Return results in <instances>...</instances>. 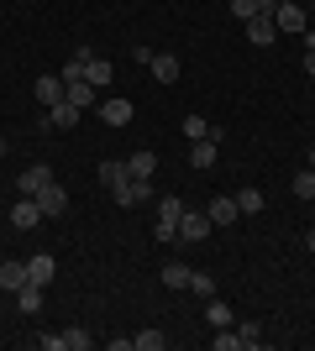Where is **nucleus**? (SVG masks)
<instances>
[{"label":"nucleus","instance_id":"37","mask_svg":"<svg viewBox=\"0 0 315 351\" xmlns=\"http://www.w3.org/2000/svg\"><path fill=\"white\" fill-rule=\"evenodd\" d=\"M0 158H5V136H0Z\"/></svg>","mask_w":315,"mask_h":351},{"label":"nucleus","instance_id":"20","mask_svg":"<svg viewBox=\"0 0 315 351\" xmlns=\"http://www.w3.org/2000/svg\"><path fill=\"white\" fill-rule=\"evenodd\" d=\"M90 58H95V53H90V47H84V43H79V47H74V58L63 63V84H74V79H84V69H90Z\"/></svg>","mask_w":315,"mask_h":351},{"label":"nucleus","instance_id":"10","mask_svg":"<svg viewBox=\"0 0 315 351\" xmlns=\"http://www.w3.org/2000/svg\"><path fill=\"white\" fill-rule=\"evenodd\" d=\"M110 194H116V205H148V199H152V184H148V178H126V184L110 189Z\"/></svg>","mask_w":315,"mask_h":351},{"label":"nucleus","instance_id":"25","mask_svg":"<svg viewBox=\"0 0 315 351\" xmlns=\"http://www.w3.org/2000/svg\"><path fill=\"white\" fill-rule=\"evenodd\" d=\"M132 351H163V330H152V325H148V330H137Z\"/></svg>","mask_w":315,"mask_h":351},{"label":"nucleus","instance_id":"33","mask_svg":"<svg viewBox=\"0 0 315 351\" xmlns=\"http://www.w3.org/2000/svg\"><path fill=\"white\" fill-rule=\"evenodd\" d=\"M189 289H195L200 299H210V293H215V278H210V273H189Z\"/></svg>","mask_w":315,"mask_h":351},{"label":"nucleus","instance_id":"31","mask_svg":"<svg viewBox=\"0 0 315 351\" xmlns=\"http://www.w3.org/2000/svg\"><path fill=\"white\" fill-rule=\"evenodd\" d=\"M294 199H315V168H300V173H294Z\"/></svg>","mask_w":315,"mask_h":351},{"label":"nucleus","instance_id":"7","mask_svg":"<svg viewBox=\"0 0 315 351\" xmlns=\"http://www.w3.org/2000/svg\"><path fill=\"white\" fill-rule=\"evenodd\" d=\"M58 278V263L47 257V252H32L27 257V283H37V289H47V283Z\"/></svg>","mask_w":315,"mask_h":351},{"label":"nucleus","instance_id":"12","mask_svg":"<svg viewBox=\"0 0 315 351\" xmlns=\"http://www.w3.org/2000/svg\"><path fill=\"white\" fill-rule=\"evenodd\" d=\"M32 95L43 105H58V100H69V89H63V73H43L37 84H32Z\"/></svg>","mask_w":315,"mask_h":351},{"label":"nucleus","instance_id":"28","mask_svg":"<svg viewBox=\"0 0 315 351\" xmlns=\"http://www.w3.org/2000/svg\"><path fill=\"white\" fill-rule=\"evenodd\" d=\"M237 336H242V346H247V351H257V346H263V325H257V320H242Z\"/></svg>","mask_w":315,"mask_h":351},{"label":"nucleus","instance_id":"29","mask_svg":"<svg viewBox=\"0 0 315 351\" xmlns=\"http://www.w3.org/2000/svg\"><path fill=\"white\" fill-rule=\"evenodd\" d=\"M90 346H95L90 330H79V325H74V330H63V351H90Z\"/></svg>","mask_w":315,"mask_h":351},{"label":"nucleus","instance_id":"8","mask_svg":"<svg viewBox=\"0 0 315 351\" xmlns=\"http://www.w3.org/2000/svg\"><path fill=\"white\" fill-rule=\"evenodd\" d=\"M32 199L43 205V215H63V210H69V189H63L58 178H53L47 189H37V194H32Z\"/></svg>","mask_w":315,"mask_h":351},{"label":"nucleus","instance_id":"15","mask_svg":"<svg viewBox=\"0 0 315 351\" xmlns=\"http://www.w3.org/2000/svg\"><path fill=\"white\" fill-rule=\"evenodd\" d=\"M21 283H27V263H21V257H5V263H0V293H16Z\"/></svg>","mask_w":315,"mask_h":351},{"label":"nucleus","instance_id":"19","mask_svg":"<svg viewBox=\"0 0 315 351\" xmlns=\"http://www.w3.org/2000/svg\"><path fill=\"white\" fill-rule=\"evenodd\" d=\"M263 11H279V0H231V16H237V21H253V16H263Z\"/></svg>","mask_w":315,"mask_h":351},{"label":"nucleus","instance_id":"36","mask_svg":"<svg viewBox=\"0 0 315 351\" xmlns=\"http://www.w3.org/2000/svg\"><path fill=\"white\" fill-rule=\"evenodd\" d=\"M305 162H310V168H315V147H310V152H305Z\"/></svg>","mask_w":315,"mask_h":351},{"label":"nucleus","instance_id":"3","mask_svg":"<svg viewBox=\"0 0 315 351\" xmlns=\"http://www.w3.org/2000/svg\"><path fill=\"white\" fill-rule=\"evenodd\" d=\"M210 231H215V226H210V215H205V210H184V215H179V241H184V247L205 241Z\"/></svg>","mask_w":315,"mask_h":351},{"label":"nucleus","instance_id":"23","mask_svg":"<svg viewBox=\"0 0 315 351\" xmlns=\"http://www.w3.org/2000/svg\"><path fill=\"white\" fill-rule=\"evenodd\" d=\"M16 309H21V315H37V309H43V289H37V283H21V289H16Z\"/></svg>","mask_w":315,"mask_h":351},{"label":"nucleus","instance_id":"22","mask_svg":"<svg viewBox=\"0 0 315 351\" xmlns=\"http://www.w3.org/2000/svg\"><path fill=\"white\" fill-rule=\"evenodd\" d=\"M189 273H195V267L179 263V257H174V263H163V289H189Z\"/></svg>","mask_w":315,"mask_h":351},{"label":"nucleus","instance_id":"5","mask_svg":"<svg viewBox=\"0 0 315 351\" xmlns=\"http://www.w3.org/2000/svg\"><path fill=\"white\" fill-rule=\"evenodd\" d=\"M242 27H247V43H253V47H273V43H279V27H273V11L253 16V21H242Z\"/></svg>","mask_w":315,"mask_h":351},{"label":"nucleus","instance_id":"32","mask_svg":"<svg viewBox=\"0 0 315 351\" xmlns=\"http://www.w3.org/2000/svg\"><path fill=\"white\" fill-rule=\"evenodd\" d=\"M210 346H215V351H242V336L231 330V325H226L221 336H210Z\"/></svg>","mask_w":315,"mask_h":351},{"label":"nucleus","instance_id":"24","mask_svg":"<svg viewBox=\"0 0 315 351\" xmlns=\"http://www.w3.org/2000/svg\"><path fill=\"white\" fill-rule=\"evenodd\" d=\"M205 320H210V330H226V325H231V304H226V299H210Z\"/></svg>","mask_w":315,"mask_h":351},{"label":"nucleus","instance_id":"18","mask_svg":"<svg viewBox=\"0 0 315 351\" xmlns=\"http://www.w3.org/2000/svg\"><path fill=\"white\" fill-rule=\"evenodd\" d=\"M126 173H132V178H152V173H158V152H148V147L132 152V158H126Z\"/></svg>","mask_w":315,"mask_h":351},{"label":"nucleus","instance_id":"27","mask_svg":"<svg viewBox=\"0 0 315 351\" xmlns=\"http://www.w3.org/2000/svg\"><path fill=\"white\" fill-rule=\"evenodd\" d=\"M263 205H268V199H263V189H242V194H237V210H242V215H257Z\"/></svg>","mask_w":315,"mask_h":351},{"label":"nucleus","instance_id":"34","mask_svg":"<svg viewBox=\"0 0 315 351\" xmlns=\"http://www.w3.org/2000/svg\"><path fill=\"white\" fill-rule=\"evenodd\" d=\"M305 73L315 79V47H305Z\"/></svg>","mask_w":315,"mask_h":351},{"label":"nucleus","instance_id":"38","mask_svg":"<svg viewBox=\"0 0 315 351\" xmlns=\"http://www.w3.org/2000/svg\"><path fill=\"white\" fill-rule=\"evenodd\" d=\"M305 11H310V16H315V0H310V5H305Z\"/></svg>","mask_w":315,"mask_h":351},{"label":"nucleus","instance_id":"11","mask_svg":"<svg viewBox=\"0 0 315 351\" xmlns=\"http://www.w3.org/2000/svg\"><path fill=\"white\" fill-rule=\"evenodd\" d=\"M152 79H158V84H179V73H184V63L174 58V53H152Z\"/></svg>","mask_w":315,"mask_h":351},{"label":"nucleus","instance_id":"21","mask_svg":"<svg viewBox=\"0 0 315 351\" xmlns=\"http://www.w3.org/2000/svg\"><path fill=\"white\" fill-rule=\"evenodd\" d=\"M95 173H100V184H105V189H121V184L132 178V173H126V162H116V158H105L100 168H95Z\"/></svg>","mask_w":315,"mask_h":351},{"label":"nucleus","instance_id":"14","mask_svg":"<svg viewBox=\"0 0 315 351\" xmlns=\"http://www.w3.org/2000/svg\"><path fill=\"white\" fill-rule=\"evenodd\" d=\"M95 110H100V121H105V126H126V121L137 116V110H132V100H116V95H110V100H100Z\"/></svg>","mask_w":315,"mask_h":351},{"label":"nucleus","instance_id":"6","mask_svg":"<svg viewBox=\"0 0 315 351\" xmlns=\"http://www.w3.org/2000/svg\"><path fill=\"white\" fill-rule=\"evenodd\" d=\"M43 205H37V199H32V194H21V199H16V205H11V226H16V231H32V226H43Z\"/></svg>","mask_w":315,"mask_h":351},{"label":"nucleus","instance_id":"13","mask_svg":"<svg viewBox=\"0 0 315 351\" xmlns=\"http://www.w3.org/2000/svg\"><path fill=\"white\" fill-rule=\"evenodd\" d=\"M205 215H210V226H231V220L242 215V210H237V194H215V199L205 205Z\"/></svg>","mask_w":315,"mask_h":351},{"label":"nucleus","instance_id":"2","mask_svg":"<svg viewBox=\"0 0 315 351\" xmlns=\"http://www.w3.org/2000/svg\"><path fill=\"white\" fill-rule=\"evenodd\" d=\"M273 27H279V37H305L310 32V11H305L300 0H289V5L273 11Z\"/></svg>","mask_w":315,"mask_h":351},{"label":"nucleus","instance_id":"9","mask_svg":"<svg viewBox=\"0 0 315 351\" xmlns=\"http://www.w3.org/2000/svg\"><path fill=\"white\" fill-rule=\"evenodd\" d=\"M47 184H53V168H47V162H32V168H21V178H16L21 194H37V189H47Z\"/></svg>","mask_w":315,"mask_h":351},{"label":"nucleus","instance_id":"1","mask_svg":"<svg viewBox=\"0 0 315 351\" xmlns=\"http://www.w3.org/2000/svg\"><path fill=\"white\" fill-rule=\"evenodd\" d=\"M184 199L179 194H163V199H158V247H174V241H179V215H184Z\"/></svg>","mask_w":315,"mask_h":351},{"label":"nucleus","instance_id":"35","mask_svg":"<svg viewBox=\"0 0 315 351\" xmlns=\"http://www.w3.org/2000/svg\"><path fill=\"white\" fill-rule=\"evenodd\" d=\"M305 247H310V252H315V226H310V231H305Z\"/></svg>","mask_w":315,"mask_h":351},{"label":"nucleus","instance_id":"30","mask_svg":"<svg viewBox=\"0 0 315 351\" xmlns=\"http://www.w3.org/2000/svg\"><path fill=\"white\" fill-rule=\"evenodd\" d=\"M179 132L189 136V142H200V136H210V121H205V116H184V121H179Z\"/></svg>","mask_w":315,"mask_h":351},{"label":"nucleus","instance_id":"17","mask_svg":"<svg viewBox=\"0 0 315 351\" xmlns=\"http://www.w3.org/2000/svg\"><path fill=\"white\" fill-rule=\"evenodd\" d=\"M69 89V100L79 105V110H90V105H100V89L90 84V79H74V84H63Z\"/></svg>","mask_w":315,"mask_h":351},{"label":"nucleus","instance_id":"4","mask_svg":"<svg viewBox=\"0 0 315 351\" xmlns=\"http://www.w3.org/2000/svg\"><path fill=\"white\" fill-rule=\"evenodd\" d=\"M79 110L74 100H58V105H47V121H43V132H69V126H79Z\"/></svg>","mask_w":315,"mask_h":351},{"label":"nucleus","instance_id":"26","mask_svg":"<svg viewBox=\"0 0 315 351\" xmlns=\"http://www.w3.org/2000/svg\"><path fill=\"white\" fill-rule=\"evenodd\" d=\"M110 73H116V69H110V63H105V58H90V69H84V79H90L95 89H105V84H110Z\"/></svg>","mask_w":315,"mask_h":351},{"label":"nucleus","instance_id":"16","mask_svg":"<svg viewBox=\"0 0 315 351\" xmlns=\"http://www.w3.org/2000/svg\"><path fill=\"white\" fill-rule=\"evenodd\" d=\"M215 158H221V142H210V136L189 142V168H215Z\"/></svg>","mask_w":315,"mask_h":351},{"label":"nucleus","instance_id":"39","mask_svg":"<svg viewBox=\"0 0 315 351\" xmlns=\"http://www.w3.org/2000/svg\"><path fill=\"white\" fill-rule=\"evenodd\" d=\"M279 5H289V0H279Z\"/></svg>","mask_w":315,"mask_h":351}]
</instances>
